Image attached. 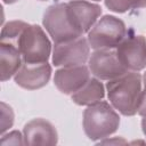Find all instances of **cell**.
<instances>
[{"instance_id":"obj_1","label":"cell","mask_w":146,"mask_h":146,"mask_svg":"<svg viewBox=\"0 0 146 146\" xmlns=\"http://www.w3.org/2000/svg\"><path fill=\"white\" fill-rule=\"evenodd\" d=\"M106 91L110 104L122 115L137 114L143 92V76L135 71L108 80Z\"/></svg>"},{"instance_id":"obj_2","label":"cell","mask_w":146,"mask_h":146,"mask_svg":"<svg viewBox=\"0 0 146 146\" xmlns=\"http://www.w3.org/2000/svg\"><path fill=\"white\" fill-rule=\"evenodd\" d=\"M42 24L55 43L74 40L84 34L68 2H58L49 6L43 13Z\"/></svg>"},{"instance_id":"obj_3","label":"cell","mask_w":146,"mask_h":146,"mask_svg":"<svg viewBox=\"0 0 146 146\" xmlns=\"http://www.w3.org/2000/svg\"><path fill=\"white\" fill-rule=\"evenodd\" d=\"M82 125L90 140H102L113 135L120 125L116 110L107 102H98L87 106L83 112Z\"/></svg>"},{"instance_id":"obj_4","label":"cell","mask_w":146,"mask_h":146,"mask_svg":"<svg viewBox=\"0 0 146 146\" xmlns=\"http://www.w3.org/2000/svg\"><path fill=\"white\" fill-rule=\"evenodd\" d=\"M127 34V26L122 19L112 15H105L90 29L87 40L94 50L115 49Z\"/></svg>"},{"instance_id":"obj_5","label":"cell","mask_w":146,"mask_h":146,"mask_svg":"<svg viewBox=\"0 0 146 146\" xmlns=\"http://www.w3.org/2000/svg\"><path fill=\"white\" fill-rule=\"evenodd\" d=\"M18 49L24 63H44L51 55V42L41 26L29 24L19 39Z\"/></svg>"},{"instance_id":"obj_6","label":"cell","mask_w":146,"mask_h":146,"mask_svg":"<svg viewBox=\"0 0 146 146\" xmlns=\"http://www.w3.org/2000/svg\"><path fill=\"white\" fill-rule=\"evenodd\" d=\"M90 44L84 36L58 42L52 48V64L58 67L82 65L89 60Z\"/></svg>"},{"instance_id":"obj_7","label":"cell","mask_w":146,"mask_h":146,"mask_svg":"<svg viewBox=\"0 0 146 146\" xmlns=\"http://www.w3.org/2000/svg\"><path fill=\"white\" fill-rule=\"evenodd\" d=\"M115 50L119 60L128 71L139 72L146 67V39L144 35L128 33Z\"/></svg>"},{"instance_id":"obj_8","label":"cell","mask_w":146,"mask_h":146,"mask_svg":"<svg viewBox=\"0 0 146 146\" xmlns=\"http://www.w3.org/2000/svg\"><path fill=\"white\" fill-rule=\"evenodd\" d=\"M88 67L99 80H112L129 72L119 60L115 49H97L88 60Z\"/></svg>"},{"instance_id":"obj_9","label":"cell","mask_w":146,"mask_h":146,"mask_svg":"<svg viewBox=\"0 0 146 146\" xmlns=\"http://www.w3.org/2000/svg\"><path fill=\"white\" fill-rule=\"evenodd\" d=\"M51 66L44 63H23L21 68L14 75V81L21 88L36 90L43 88L50 80Z\"/></svg>"},{"instance_id":"obj_10","label":"cell","mask_w":146,"mask_h":146,"mask_svg":"<svg viewBox=\"0 0 146 146\" xmlns=\"http://www.w3.org/2000/svg\"><path fill=\"white\" fill-rule=\"evenodd\" d=\"M90 73L91 72L89 67L84 64L64 66L55 72L54 83L60 92L65 95H73L79 89H81L91 78Z\"/></svg>"},{"instance_id":"obj_11","label":"cell","mask_w":146,"mask_h":146,"mask_svg":"<svg viewBox=\"0 0 146 146\" xmlns=\"http://www.w3.org/2000/svg\"><path fill=\"white\" fill-rule=\"evenodd\" d=\"M25 145H56L58 133L49 121L36 117L29 121L23 129Z\"/></svg>"},{"instance_id":"obj_12","label":"cell","mask_w":146,"mask_h":146,"mask_svg":"<svg viewBox=\"0 0 146 146\" xmlns=\"http://www.w3.org/2000/svg\"><path fill=\"white\" fill-rule=\"evenodd\" d=\"M68 5L83 33H88L102 15V7L87 0H70Z\"/></svg>"},{"instance_id":"obj_13","label":"cell","mask_w":146,"mask_h":146,"mask_svg":"<svg viewBox=\"0 0 146 146\" xmlns=\"http://www.w3.org/2000/svg\"><path fill=\"white\" fill-rule=\"evenodd\" d=\"M23 63V57L18 48L0 43V67L2 82L14 78Z\"/></svg>"},{"instance_id":"obj_14","label":"cell","mask_w":146,"mask_h":146,"mask_svg":"<svg viewBox=\"0 0 146 146\" xmlns=\"http://www.w3.org/2000/svg\"><path fill=\"white\" fill-rule=\"evenodd\" d=\"M105 97V88L99 79L90 78L87 83L76 92L71 95L73 103L80 106H89L103 100Z\"/></svg>"},{"instance_id":"obj_15","label":"cell","mask_w":146,"mask_h":146,"mask_svg":"<svg viewBox=\"0 0 146 146\" xmlns=\"http://www.w3.org/2000/svg\"><path fill=\"white\" fill-rule=\"evenodd\" d=\"M29 24L23 21H10L2 26L0 34V43L9 44L18 48L19 39Z\"/></svg>"},{"instance_id":"obj_16","label":"cell","mask_w":146,"mask_h":146,"mask_svg":"<svg viewBox=\"0 0 146 146\" xmlns=\"http://www.w3.org/2000/svg\"><path fill=\"white\" fill-rule=\"evenodd\" d=\"M105 6L114 13L123 14L132 9L146 7V0H105Z\"/></svg>"},{"instance_id":"obj_17","label":"cell","mask_w":146,"mask_h":146,"mask_svg":"<svg viewBox=\"0 0 146 146\" xmlns=\"http://www.w3.org/2000/svg\"><path fill=\"white\" fill-rule=\"evenodd\" d=\"M14 111L5 102H1V133H5L14 124Z\"/></svg>"},{"instance_id":"obj_18","label":"cell","mask_w":146,"mask_h":146,"mask_svg":"<svg viewBox=\"0 0 146 146\" xmlns=\"http://www.w3.org/2000/svg\"><path fill=\"white\" fill-rule=\"evenodd\" d=\"M0 143L2 145H25L23 133L17 130L10 131L8 133H2Z\"/></svg>"},{"instance_id":"obj_19","label":"cell","mask_w":146,"mask_h":146,"mask_svg":"<svg viewBox=\"0 0 146 146\" xmlns=\"http://www.w3.org/2000/svg\"><path fill=\"white\" fill-rule=\"evenodd\" d=\"M143 92H141V98H140V104L138 107V114L141 117H146V72L143 75Z\"/></svg>"},{"instance_id":"obj_20","label":"cell","mask_w":146,"mask_h":146,"mask_svg":"<svg viewBox=\"0 0 146 146\" xmlns=\"http://www.w3.org/2000/svg\"><path fill=\"white\" fill-rule=\"evenodd\" d=\"M127 141L122 138H115V139H107L104 138V140H100V144H125Z\"/></svg>"},{"instance_id":"obj_21","label":"cell","mask_w":146,"mask_h":146,"mask_svg":"<svg viewBox=\"0 0 146 146\" xmlns=\"http://www.w3.org/2000/svg\"><path fill=\"white\" fill-rule=\"evenodd\" d=\"M141 130H143L144 135L146 136V117H143V120H141Z\"/></svg>"},{"instance_id":"obj_22","label":"cell","mask_w":146,"mask_h":146,"mask_svg":"<svg viewBox=\"0 0 146 146\" xmlns=\"http://www.w3.org/2000/svg\"><path fill=\"white\" fill-rule=\"evenodd\" d=\"M2 1H3V3L10 5V3H15V2H17L18 0H2Z\"/></svg>"},{"instance_id":"obj_23","label":"cell","mask_w":146,"mask_h":146,"mask_svg":"<svg viewBox=\"0 0 146 146\" xmlns=\"http://www.w3.org/2000/svg\"><path fill=\"white\" fill-rule=\"evenodd\" d=\"M40 1H46V0H40Z\"/></svg>"}]
</instances>
